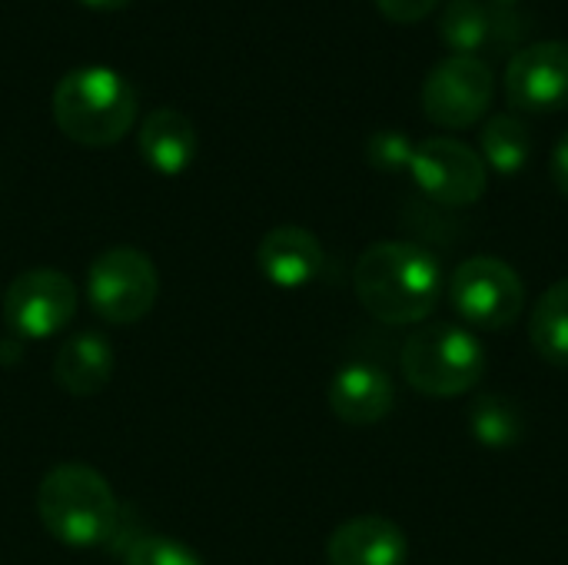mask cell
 Instances as JSON below:
<instances>
[{
    "label": "cell",
    "instance_id": "1",
    "mask_svg": "<svg viewBox=\"0 0 568 565\" xmlns=\"http://www.w3.org/2000/svg\"><path fill=\"white\" fill-rule=\"evenodd\" d=\"M353 286L363 310L386 326L426 323L443 296V270L429 246L413 240H379L363 250Z\"/></svg>",
    "mask_w": 568,
    "mask_h": 565
},
{
    "label": "cell",
    "instance_id": "2",
    "mask_svg": "<svg viewBox=\"0 0 568 565\" xmlns=\"http://www.w3.org/2000/svg\"><path fill=\"white\" fill-rule=\"evenodd\" d=\"M57 130L90 150L120 143L136 120L133 83L103 63H87L67 70L50 97Z\"/></svg>",
    "mask_w": 568,
    "mask_h": 565
},
{
    "label": "cell",
    "instance_id": "3",
    "mask_svg": "<svg viewBox=\"0 0 568 565\" xmlns=\"http://www.w3.org/2000/svg\"><path fill=\"white\" fill-rule=\"evenodd\" d=\"M43 529L70 549H97L120 536V503L110 483L83 463L53 466L37 486Z\"/></svg>",
    "mask_w": 568,
    "mask_h": 565
},
{
    "label": "cell",
    "instance_id": "4",
    "mask_svg": "<svg viewBox=\"0 0 568 565\" xmlns=\"http://www.w3.org/2000/svg\"><path fill=\"white\" fill-rule=\"evenodd\" d=\"M406 383L433 400H456L476 390L486 376V350L466 326L426 323L413 330L399 356Z\"/></svg>",
    "mask_w": 568,
    "mask_h": 565
},
{
    "label": "cell",
    "instance_id": "5",
    "mask_svg": "<svg viewBox=\"0 0 568 565\" xmlns=\"http://www.w3.org/2000/svg\"><path fill=\"white\" fill-rule=\"evenodd\" d=\"M160 296V273L136 246L103 250L87 270V300L113 326L140 323Z\"/></svg>",
    "mask_w": 568,
    "mask_h": 565
},
{
    "label": "cell",
    "instance_id": "6",
    "mask_svg": "<svg viewBox=\"0 0 568 565\" xmlns=\"http://www.w3.org/2000/svg\"><path fill=\"white\" fill-rule=\"evenodd\" d=\"M449 300L466 326L503 333L526 310V283L499 256H469L449 280Z\"/></svg>",
    "mask_w": 568,
    "mask_h": 565
},
{
    "label": "cell",
    "instance_id": "7",
    "mask_svg": "<svg viewBox=\"0 0 568 565\" xmlns=\"http://www.w3.org/2000/svg\"><path fill=\"white\" fill-rule=\"evenodd\" d=\"M409 176L419 193L436 206H473L489 186V167L483 157L456 137H426L413 150Z\"/></svg>",
    "mask_w": 568,
    "mask_h": 565
},
{
    "label": "cell",
    "instance_id": "8",
    "mask_svg": "<svg viewBox=\"0 0 568 565\" xmlns=\"http://www.w3.org/2000/svg\"><path fill=\"white\" fill-rule=\"evenodd\" d=\"M77 286L50 266L23 270L3 293V323L17 340H50L77 316Z\"/></svg>",
    "mask_w": 568,
    "mask_h": 565
},
{
    "label": "cell",
    "instance_id": "9",
    "mask_svg": "<svg viewBox=\"0 0 568 565\" xmlns=\"http://www.w3.org/2000/svg\"><path fill=\"white\" fill-rule=\"evenodd\" d=\"M493 97L496 73L483 57H446L423 83V113L446 130H466L489 113Z\"/></svg>",
    "mask_w": 568,
    "mask_h": 565
},
{
    "label": "cell",
    "instance_id": "10",
    "mask_svg": "<svg viewBox=\"0 0 568 565\" xmlns=\"http://www.w3.org/2000/svg\"><path fill=\"white\" fill-rule=\"evenodd\" d=\"M506 100L523 113H559L568 107V40H539L513 53Z\"/></svg>",
    "mask_w": 568,
    "mask_h": 565
},
{
    "label": "cell",
    "instance_id": "11",
    "mask_svg": "<svg viewBox=\"0 0 568 565\" xmlns=\"http://www.w3.org/2000/svg\"><path fill=\"white\" fill-rule=\"evenodd\" d=\"M326 400L339 423L363 430V426L383 423L393 413L396 386L389 373L373 363H346L329 380Z\"/></svg>",
    "mask_w": 568,
    "mask_h": 565
},
{
    "label": "cell",
    "instance_id": "12",
    "mask_svg": "<svg viewBox=\"0 0 568 565\" xmlns=\"http://www.w3.org/2000/svg\"><path fill=\"white\" fill-rule=\"evenodd\" d=\"M329 565H406L409 539L386 516H356L336 526L326 539Z\"/></svg>",
    "mask_w": 568,
    "mask_h": 565
},
{
    "label": "cell",
    "instance_id": "13",
    "mask_svg": "<svg viewBox=\"0 0 568 565\" xmlns=\"http://www.w3.org/2000/svg\"><path fill=\"white\" fill-rule=\"evenodd\" d=\"M323 243L306 226H276L256 246L260 273L283 290L313 283L323 270Z\"/></svg>",
    "mask_w": 568,
    "mask_h": 565
},
{
    "label": "cell",
    "instance_id": "14",
    "mask_svg": "<svg viewBox=\"0 0 568 565\" xmlns=\"http://www.w3.org/2000/svg\"><path fill=\"white\" fill-rule=\"evenodd\" d=\"M136 147H140L143 163L153 173L180 176L196 160L200 140H196V127H193V120L186 113H180L173 107H160L140 123Z\"/></svg>",
    "mask_w": 568,
    "mask_h": 565
},
{
    "label": "cell",
    "instance_id": "15",
    "mask_svg": "<svg viewBox=\"0 0 568 565\" xmlns=\"http://www.w3.org/2000/svg\"><path fill=\"white\" fill-rule=\"evenodd\" d=\"M113 380V346L100 333H77L53 353V383L77 396H97Z\"/></svg>",
    "mask_w": 568,
    "mask_h": 565
},
{
    "label": "cell",
    "instance_id": "16",
    "mask_svg": "<svg viewBox=\"0 0 568 565\" xmlns=\"http://www.w3.org/2000/svg\"><path fill=\"white\" fill-rule=\"evenodd\" d=\"M496 7L483 0H449L439 13V40L453 50V57H479L493 47Z\"/></svg>",
    "mask_w": 568,
    "mask_h": 565
},
{
    "label": "cell",
    "instance_id": "17",
    "mask_svg": "<svg viewBox=\"0 0 568 565\" xmlns=\"http://www.w3.org/2000/svg\"><path fill=\"white\" fill-rule=\"evenodd\" d=\"M479 147H483V163L489 170H496L499 176H516L529 167L532 157V133L526 127L523 117L516 113H493L483 123L479 133Z\"/></svg>",
    "mask_w": 568,
    "mask_h": 565
},
{
    "label": "cell",
    "instance_id": "18",
    "mask_svg": "<svg viewBox=\"0 0 568 565\" xmlns=\"http://www.w3.org/2000/svg\"><path fill=\"white\" fill-rule=\"evenodd\" d=\"M529 340L546 363L568 366V276L539 296L529 316Z\"/></svg>",
    "mask_w": 568,
    "mask_h": 565
},
{
    "label": "cell",
    "instance_id": "19",
    "mask_svg": "<svg viewBox=\"0 0 568 565\" xmlns=\"http://www.w3.org/2000/svg\"><path fill=\"white\" fill-rule=\"evenodd\" d=\"M469 430L486 450H513L526 433V416L516 400L486 393L469 406Z\"/></svg>",
    "mask_w": 568,
    "mask_h": 565
},
{
    "label": "cell",
    "instance_id": "20",
    "mask_svg": "<svg viewBox=\"0 0 568 565\" xmlns=\"http://www.w3.org/2000/svg\"><path fill=\"white\" fill-rule=\"evenodd\" d=\"M123 565H203V559L170 536L143 533L123 546Z\"/></svg>",
    "mask_w": 568,
    "mask_h": 565
},
{
    "label": "cell",
    "instance_id": "21",
    "mask_svg": "<svg viewBox=\"0 0 568 565\" xmlns=\"http://www.w3.org/2000/svg\"><path fill=\"white\" fill-rule=\"evenodd\" d=\"M416 143L403 130H376L366 143V160L383 173H403L413 163Z\"/></svg>",
    "mask_w": 568,
    "mask_h": 565
},
{
    "label": "cell",
    "instance_id": "22",
    "mask_svg": "<svg viewBox=\"0 0 568 565\" xmlns=\"http://www.w3.org/2000/svg\"><path fill=\"white\" fill-rule=\"evenodd\" d=\"M443 0H376L379 13L393 23H419L426 20Z\"/></svg>",
    "mask_w": 568,
    "mask_h": 565
},
{
    "label": "cell",
    "instance_id": "23",
    "mask_svg": "<svg viewBox=\"0 0 568 565\" xmlns=\"http://www.w3.org/2000/svg\"><path fill=\"white\" fill-rule=\"evenodd\" d=\"M549 176L556 183V190L568 200V130L559 137V143L552 147V157H549Z\"/></svg>",
    "mask_w": 568,
    "mask_h": 565
},
{
    "label": "cell",
    "instance_id": "24",
    "mask_svg": "<svg viewBox=\"0 0 568 565\" xmlns=\"http://www.w3.org/2000/svg\"><path fill=\"white\" fill-rule=\"evenodd\" d=\"M83 7H90V10H123V7H130L133 0H80Z\"/></svg>",
    "mask_w": 568,
    "mask_h": 565
},
{
    "label": "cell",
    "instance_id": "25",
    "mask_svg": "<svg viewBox=\"0 0 568 565\" xmlns=\"http://www.w3.org/2000/svg\"><path fill=\"white\" fill-rule=\"evenodd\" d=\"M493 3H496V7H516L519 0H493Z\"/></svg>",
    "mask_w": 568,
    "mask_h": 565
}]
</instances>
